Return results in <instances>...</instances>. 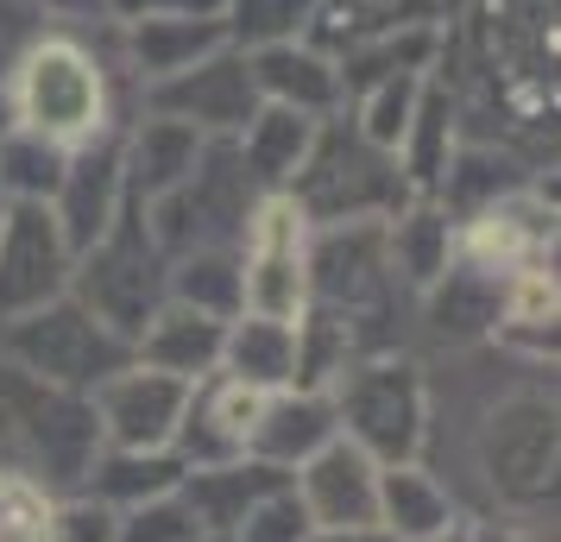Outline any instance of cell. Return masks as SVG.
Returning <instances> with one entry per match:
<instances>
[{
    "instance_id": "6da1fadb",
    "label": "cell",
    "mask_w": 561,
    "mask_h": 542,
    "mask_svg": "<svg viewBox=\"0 0 561 542\" xmlns=\"http://www.w3.org/2000/svg\"><path fill=\"white\" fill-rule=\"evenodd\" d=\"M13 107V127L38 132L51 146H89L121 127V77L107 57V32L95 26H45L32 38L13 77L0 82Z\"/></svg>"
},
{
    "instance_id": "7a4b0ae2",
    "label": "cell",
    "mask_w": 561,
    "mask_h": 542,
    "mask_svg": "<svg viewBox=\"0 0 561 542\" xmlns=\"http://www.w3.org/2000/svg\"><path fill=\"white\" fill-rule=\"evenodd\" d=\"M95 454H102V423L82 391L38 385L20 366L0 360V461L32 473L57 498H70L82 492Z\"/></svg>"
},
{
    "instance_id": "3957f363",
    "label": "cell",
    "mask_w": 561,
    "mask_h": 542,
    "mask_svg": "<svg viewBox=\"0 0 561 542\" xmlns=\"http://www.w3.org/2000/svg\"><path fill=\"white\" fill-rule=\"evenodd\" d=\"M290 203L309 215V228H347V221H391L404 203H416V189L404 183L398 158L373 146L347 114H329L316 139H309L304 171L284 189Z\"/></svg>"
},
{
    "instance_id": "277c9868",
    "label": "cell",
    "mask_w": 561,
    "mask_h": 542,
    "mask_svg": "<svg viewBox=\"0 0 561 542\" xmlns=\"http://www.w3.org/2000/svg\"><path fill=\"white\" fill-rule=\"evenodd\" d=\"M334 423L354 441L359 454H373L379 466L423 461L430 441V379H423V354H373L354 360L329 385Z\"/></svg>"
},
{
    "instance_id": "5b68a950",
    "label": "cell",
    "mask_w": 561,
    "mask_h": 542,
    "mask_svg": "<svg viewBox=\"0 0 561 542\" xmlns=\"http://www.w3.org/2000/svg\"><path fill=\"white\" fill-rule=\"evenodd\" d=\"M0 360L20 366L26 379L57 391H89L107 385L121 366H133V341L114 335L95 310H82L77 297H57L45 310H26L0 322Z\"/></svg>"
},
{
    "instance_id": "8992f818",
    "label": "cell",
    "mask_w": 561,
    "mask_h": 542,
    "mask_svg": "<svg viewBox=\"0 0 561 542\" xmlns=\"http://www.w3.org/2000/svg\"><path fill=\"white\" fill-rule=\"evenodd\" d=\"M70 297H77L82 310H95L114 328V335H139L152 310L171 297V258L164 246L152 240L146 228V215L139 208H121V221L89 246L77 253V272H70Z\"/></svg>"
},
{
    "instance_id": "52a82bcc",
    "label": "cell",
    "mask_w": 561,
    "mask_h": 542,
    "mask_svg": "<svg viewBox=\"0 0 561 542\" xmlns=\"http://www.w3.org/2000/svg\"><path fill=\"white\" fill-rule=\"evenodd\" d=\"M309 215L290 196H259L247 228L233 240V258H240V310L253 315H284L297 322L309 303Z\"/></svg>"
},
{
    "instance_id": "ba28073f",
    "label": "cell",
    "mask_w": 561,
    "mask_h": 542,
    "mask_svg": "<svg viewBox=\"0 0 561 542\" xmlns=\"http://www.w3.org/2000/svg\"><path fill=\"white\" fill-rule=\"evenodd\" d=\"M253 203H259L253 177L240 171L228 139H215L203 152V164L190 171V183H178L158 208H146V228L164 246V258L196 253V246H233L240 228H247V215H253Z\"/></svg>"
},
{
    "instance_id": "9c48e42d",
    "label": "cell",
    "mask_w": 561,
    "mask_h": 542,
    "mask_svg": "<svg viewBox=\"0 0 561 542\" xmlns=\"http://www.w3.org/2000/svg\"><path fill=\"white\" fill-rule=\"evenodd\" d=\"M133 102L146 114H164V120H183L203 139H240V127L259 114V89H253V57L240 45H215L208 57H196L190 70L139 89Z\"/></svg>"
},
{
    "instance_id": "30bf717a",
    "label": "cell",
    "mask_w": 561,
    "mask_h": 542,
    "mask_svg": "<svg viewBox=\"0 0 561 542\" xmlns=\"http://www.w3.org/2000/svg\"><path fill=\"white\" fill-rule=\"evenodd\" d=\"M455 258L473 265L485 278H505L517 265H536V258H556V196L542 189V177L511 189L499 203L473 208L455 221Z\"/></svg>"
},
{
    "instance_id": "8fae6325",
    "label": "cell",
    "mask_w": 561,
    "mask_h": 542,
    "mask_svg": "<svg viewBox=\"0 0 561 542\" xmlns=\"http://www.w3.org/2000/svg\"><path fill=\"white\" fill-rule=\"evenodd\" d=\"M70 272H77V253L57 233L51 208L7 203V221H0V322L70 297Z\"/></svg>"
},
{
    "instance_id": "7c38bea8",
    "label": "cell",
    "mask_w": 561,
    "mask_h": 542,
    "mask_svg": "<svg viewBox=\"0 0 561 542\" xmlns=\"http://www.w3.org/2000/svg\"><path fill=\"white\" fill-rule=\"evenodd\" d=\"M51 221L57 233L70 240V253H89L127 208V171H121V127L89 139V146H70L64 158V177L51 189Z\"/></svg>"
},
{
    "instance_id": "4fadbf2b",
    "label": "cell",
    "mask_w": 561,
    "mask_h": 542,
    "mask_svg": "<svg viewBox=\"0 0 561 542\" xmlns=\"http://www.w3.org/2000/svg\"><path fill=\"white\" fill-rule=\"evenodd\" d=\"M89 404H95V423H102V448H171L190 385L133 360L107 385L89 391Z\"/></svg>"
},
{
    "instance_id": "5bb4252c",
    "label": "cell",
    "mask_w": 561,
    "mask_h": 542,
    "mask_svg": "<svg viewBox=\"0 0 561 542\" xmlns=\"http://www.w3.org/2000/svg\"><path fill=\"white\" fill-rule=\"evenodd\" d=\"M290 492L304 505L309 530H379V461L359 454L347 436H334L322 454H309L290 473Z\"/></svg>"
},
{
    "instance_id": "9a60e30c",
    "label": "cell",
    "mask_w": 561,
    "mask_h": 542,
    "mask_svg": "<svg viewBox=\"0 0 561 542\" xmlns=\"http://www.w3.org/2000/svg\"><path fill=\"white\" fill-rule=\"evenodd\" d=\"M265 411V391L240 385L228 372H208L190 385V404H183V423H178V441L171 454L183 466H215V461H240L253 448V423Z\"/></svg>"
},
{
    "instance_id": "2e32d148",
    "label": "cell",
    "mask_w": 561,
    "mask_h": 542,
    "mask_svg": "<svg viewBox=\"0 0 561 542\" xmlns=\"http://www.w3.org/2000/svg\"><path fill=\"white\" fill-rule=\"evenodd\" d=\"M208 146H215V139H203L196 127L133 107L127 120H121V171H127V203L139 208V215H146V208H158L171 189H178V183H190V171L203 164Z\"/></svg>"
},
{
    "instance_id": "e0dca14e",
    "label": "cell",
    "mask_w": 561,
    "mask_h": 542,
    "mask_svg": "<svg viewBox=\"0 0 561 542\" xmlns=\"http://www.w3.org/2000/svg\"><path fill=\"white\" fill-rule=\"evenodd\" d=\"M341 436L334 423V397L322 385H284V391H265V411L253 423V461L278 466V473H297L309 454H322L329 441Z\"/></svg>"
},
{
    "instance_id": "ac0fdd59",
    "label": "cell",
    "mask_w": 561,
    "mask_h": 542,
    "mask_svg": "<svg viewBox=\"0 0 561 542\" xmlns=\"http://www.w3.org/2000/svg\"><path fill=\"white\" fill-rule=\"evenodd\" d=\"M253 57V89L265 107H290V114H309V120H329L347 107V89H341V64L329 51H316L309 38H290V45H265Z\"/></svg>"
},
{
    "instance_id": "d6986e66",
    "label": "cell",
    "mask_w": 561,
    "mask_h": 542,
    "mask_svg": "<svg viewBox=\"0 0 561 542\" xmlns=\"http://www.w3.org/2000/svg\"><path fill=\"white\" fill-rule=\"evenodd\" d=\"M442 20H448V0H316L304 38L316 51L347 57L379 45V38H398V32L442 26Z\"/></svg>"
},
{
    "instance_id": "ffe728a7",
    "label": "cell",
    "mask_w": 561,
    "mask_h": 542,
    "mask_svg": "<svg viewBox=\"0 0 561 542\" xmlns=\"http://www.w3.org/2000/svg\"><path fill=\"white\" fill-rule=\"evenodd\" d=\"M460 498L448 492V480L423 461L379 466V530L391 542H435L460 530Z\"/></svg>"
},
{
    "instance_id": "44dd1931",
    "label": "cell",
    "mask_w": 561,
    "mask_h": 542,
    "mask_svg": "<svg viewBox=\"0 0 561 542\" xmlns=\"http://www.w3.org/2000/svg\"><path fill=\"white\" fill-rule=\"evenodd\" d=\"M221 335H228L221 315H203V310H190V303L164 297L152 310V322L133 335V360L152 366V372H171L183 385H196V379H208L221 366Z\"/></svg>"
},
{
    "instance_id": "7402d4cb",
    "label": "cell",
    "mask_w": 561,
    "mask_h": 542,
    "mask_svg": "<svg viewBox=\"0 0 561 542\" xmlns=\"http://www.w3.org/2000/svg\"><path fill=\"white\" fill-rule=\"evenodd\" d=\"M556 258H536L499 278V315H492V347L524 354V360H556Z\"/></svg>"
},
{
    "instance_id": "603a6c76",
    "label": "cell",
    "mask_w": 561,
    "mask_h": 542,
    "mask_svg": "<svg viewBox=\"0 0 561 542\" xmlns=\"http://www.w3.org/2000/svg\"><path fill=\"white\" fill-rule=\"evenodd\" d=\"M278 486H290V473H278V466L253 461V454H240V461L190 466L178 492H183V505L196 511V523H203V537L228 542L233 530H240V517L253 511L259 498H272Z\"/></svg>"
},
{
    "instance_id": "cb8c5ba5",
    "label": "cell",
    "mask_w": 561,
    "mask_h": 542,
    "mask_svg": "<svg viewBox=\"0 0 561 542\" xmlns=\"http://www.w3.org/2000/svg\"><path fill=\"white\" fill-rule=\"evenodd\" d=\"M536 177H542V171H536L511 139H460L430 203H442L460 221V215L499 203V196H511V189H524V183H536Z\"/></svg>"
},
{
    "instance_id": "d4e9b609",
    "label": "cell",
    "mask_w": 561,
    "mask_h": 542,
    "mask_svg": "<svg viewBox=\"0 0 561 542\" xmlns=\"http://www.w3.org/2000/svg\"><path fill=\"white\" fill-rule=\"evenodd\" d=\"M455 146H460V95H455V82H448V70L435 64L430 77H423L416 114H410V127H404V146H398V171H404V183L416 196H435Z\"/></svg>"
},
{
    "instance_id": "484cf974",
    "label": "cell",
    "mask_w": 561,
    "mask_h": 542,
    "mask_svg": "<svg viewBox=\"0 0 561 542\" xmlns=\"http://www.w3.org/2000/svg\"><path fill=\"white\" fill-rule=\"evenodd\" d=\"M297 366H304L297 322H284V315H253V310L228 315L221 366H215V372H228V379H240V385H253V391H284V385H297Z\"/></svg>"
},
{
    "instance_id": "4316f807",
    "label": "cell",
    "mask_w": 561,
    "mask_h": 542,
    "mask_svg": "<svg viewBox=\"0 0 561 542\" xmlns=\"http://www.w3.org/2000/svg\"><path fill=\"white\" fill-rule=\"evenodd\" d=\"M316 127H322V120H309V114L259 102V114L240 127V139H228V146H233V158H240V171L253 177L259 196H278V189H290V177L304 171Z\"/></svg>"
},
{
    "instance_id": "83f0119b",
    "label": "cell",
    "mask_w": 561,
    "mask_h": 542,
    "mask_svg": "<svg viewBox=\"0 0 561 542\" xmlns=\"http://www.w3.org/2000/svg\"><path fill=\"white\" fill-rule=\"evenodd\" d=\"M385 258H391L398 285H404L410 297H423V290L455 265V215L442 203H430V196L404 203L385 221Z\"/></svg>"
},
{
    "instance_id": "f1b7e54d",
    "label": "cell",
    "mask_w": 561,
    "mask_h": 542,
    "mask_svg": "<svg viewBox=\"0 0 561 542\" xmlns=\"http://www.w3.org/2000/svg\"><path fill=\"white\" fill-rule=\"evenodd\" d=\"M190 466L171 454V448H102L89 480H82V498H95L107 511H133L146 498H164V492L183 486Z\"/></svg>"
},
{
    "instance_id": "f546056e",
    "label": "cell",
    "mask_w": 561,
    "mask_h": 542,
    "mask_svg": "<svg viewBox=\"0 0 561 542\" xmlns=\"http://www.w3.org/2000/svg\"><path fill=\"white\" fill-rule=\"evenodd\" d=\"M423 77H430V70H398V77L359 82V89H347V107H341V114H347L373 146H385V152L398 158L410 114H416V95H423Z\"/></svg>"
},
{
    "instance_id": "4dcf8cb0",
    "label": "cell",
    "mask_w": 561,
    "mask_h": 542,
    "mask_svg": "<svg viewBox=\"0 0 561 542\" xmlns=\"http://www.w3.org/2000/svg\"><path fill=\"white\" fill-rule=\"evenodd\" d=\"M171 303H190L203 315H240V258L233 246H196L171 258Z\"/></svg>"
},
{
    "instance_id": "1f68e13d",
    "label": "cell",
    "mask_w": 561,
    "mask_h": 542,
    "mask_svg": "<svg viewBox=\"0 0 561 542\" xmlns=\"http://www.w3.org/2000/svg\"><path fill=\"white\" fill-rule=\"evenodd\" d=\"M64 146L38 139V132L13 127L0 139V196L7 203H51L57 177H64Z\"/></svg>"
},
{
    "instance_id": "d6a6232c",
    "label": "cell",
    "mask_w": 561,
    "mask_h": 542,
    "mask_svg": "<svg viewBox=\"0 0 561 542\" xmlns=\"http://www.w3.org/2000/svg\"><path fill=\"white\" fill-rule=\"evenodd\" d=\"M309 7L316 0H221V32L240 51H265V45H290L309 32Z\"/></svg>"
},
{
    "instance_id": "836d02e7",
    "label": "cell",
    "mask_w": 561,
    "mask_h": 542,
    "mask_svg": "<svg viewBox=\"0 0 561 542\" xmlns=\"http://www.w3.org/2000/svg\"><path fill=\"white\" fill-rule=\"evenodd\" d=\"M57 511L64 498L51 486L0 461V542H57Z\"/></svg>"
},
{
    "instance_id": "e575fe53",
    "label": "cell",
    "mask_w": 561,
    "mask_h": 542,
    "mask_svg": "<svg viewBox=\"0 0 561 542\" xmlns=\"http://www.w3.org/2000/svg\"><path fill=\"white\" fill-rule=\"evenodd\" d=\"M114 542H215V537H203L183 492H164V498H146L133 511H114Z\"/></svg>"
},
{
    "instance_id": "d590c367",
    "label": "cell",
    "mask_w": 561,
    "mask_h": 542,
    "mask_svg": "<svg viewBox=\"0 0 561 542\" xmlns=\"http://www.w3.org/2000/svg\"><path fill=\"white\" fill-rule=\"evenodd\" d=\"M228 542H309V517L297 505V492L278 486L272 498H259L253 511L240 517V530Z\"/></svg>"
},
{
    "instance_id": "8d00e7d4",
    "label": "cell",
    "mask_w": 561,
    "mask_h": 542,
    "mask_svg": "<svg viewBox=\"0 0 561 542\" xmlns=\"http://www.w3.org/2000/svg\"><path fill=\"white\" fill-rule=\"evenodd\" d=\"M107 26H133V20H221V0H107Z\"/></svg>"
},
{
    "instance_id": "74e56055",
    "label": "cell",
    "mask_w": 561,
    "mask_h": 542,
    "mask_svg": "<svg viewBox=\"0 0 561 542\" xmlns=\"http://www.w3.org/2000/svg\"><path fill=\"white\" fill-rule=\"evenodd\" d=\"M45 32V20L32 13L26 0H0V82L13 77V64H20V51H26L32 38Z\"/></svg>"
},
{
    "instance_id": "f35d334b",
    "label": "cell",
    "mask_w": 561,
    "mask_h": 542,
    "mask_svg": "<svg viewBox=\"0 0 561 542\" xmlns=\"http://www.w3.org/2000/svg\"><path fill=\"white\" fill-rule=\"evenodd\" d=\"M460 542H556L542 537V523H511V517H460Z\"/></svg>"
},
{
    "instance_id": "ab89813d",
    "label": "cell",
    "mask_w": 561,
    "mask_h": 542,
    "mask_svg": "<svg viewBox=\"0 0 561 542\" xmlns=\"http://www.w3.org/2000/svg\"><path fill=\"white\" fill-rule=\"evenodd\" d=\"M45 26H102L107 0H26Z\"/></svg>"
},
{
    "instance_id": "60d3db41",
    "label": "cell",
    "mask_w": 561,
    "mask_h": 542,
    "mask_svg": "<svg viewBox=\"0 0 561 542\" xmlns=\"http://www.w3.org/2000/svg\"><path fill=\"white\" fill-rule=\"evenodd\" d=\"M309 542H391L385 530H309Z\"/></svg>"
},
{
    "instance_id": "b9f144b4",
    "label": "cell",
    "mask_w": 561,
    "mask_h": 542,
    "mask_svg": "<svg viewBox=\"0 0 561 542\" xmlns=\"http://www.w3.org/2000/svg\"><path fill=\"white\" fill-rule=\"evenodd\" d=\"M13 132V107H7V95H0V139Z\"/></svg>"
},
{
    "instance_id": "7bdbcfd3",
    "label": "cell",
    "mask_w": 561,
    "mask_h": 542,
    "mask_svg": "<svg viewBox=\"0 0 561 542\" xmlns=\"http://www.w3.org/2000/svg\"><path fill=\"white\" fill-rule=\"evenodd\" d=\"M435 542H460V530H455V537H435Z\"/></svg>"
},
{
    "instance_id": "ee69618b",
    "label": "cell",
    "mask_w": 561,
    "mask_h": 542,
    "mask_svg": "<svg viewBox=\"0 0 561 542\" xmlns=\"http://www.w3.org/2000/svg\"><path fill=\"white\" fill-rule=\"evenodd\" d=\"M0 221H7V196H0Z\"/></svg>"
}]
</instances>
